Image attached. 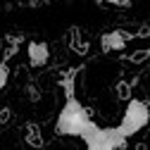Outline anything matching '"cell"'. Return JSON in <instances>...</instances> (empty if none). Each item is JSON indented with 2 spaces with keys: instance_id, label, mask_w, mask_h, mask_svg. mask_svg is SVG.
Wrapping results in <instances>:
<instances>
[{
  "instance_id": "cell-1",
  "label": "cell",
  "mask_w": 150,
  "mask_h": 150,
  "mask_svg": "<svg viewBox=\"0 0 150 150\" xmlns=\"http://www.w3.org/2000/svg\"><path fill=\"white\" fill-rule=\"evenodd\" d=\"M100 126L91 119V112L76 100V96H67L57 122H55V134L57 136H79L83 141H88L93 134H96Z\"/></svg>"
},
{
  "instance_id": "cell-2",
  "label": "cell",
  "mask_w": 150,
  "mask_h": 150,
  "mask_svg": "<svg viewBox=\"0 0 150 150\" xmlns=\"http://www.w3.org/2000/svg\"><path fill=\"white\" fill-rule=\"evenodd\" d=\"M150 122V107L145 100H136V98H131L126 110H124V117H122V124L119 129L124 131L126 136H134L138 134L141 129H145Z\"/></svg>"
},
{
  "instance_id": "cell-3",
  "label": "cell",
  "mask_w": 150,
  "mask_h": 150,
  "mask_svg": "<svg viewBox=\"0 0 150 150\" xmlns=\"http://www.w3.org/2000/svg\"><path fill=\"white\" fill-rule=\"evenodd\" d=\"M126 138L129 136L119 126H115V129H103L100 126L86 141V145H88V150H122V148H126Z\"/></svg>"
},
{
  "instance_id": "cell-4",
  "label": "cell",
  "mask_w": 150,
  "mask_h": 150,
  "mask_svg": "<svg viewBox=\"0 0 150 150\" xmlns=\"http://www.w3.org/2000/svg\"><path fill=\"white\" fill-rule=\"evenodd\" d=\"M143 33H148V31H138V33H134V31H124V29L107 31V33L100 36V48H103V52H117V50H124L129 41H134L136 36H143Z\"/></svg>"
},
{
  "instance_id": "cell-5",
  "label": "cell",
  "mask_w": 150,
  "mask_h": 150,
  "mask_svg": "<svg viewBox=\"0 0 150 150\" xmlns=\"http://www.w3.org/2000/svg\"><path fill=\"white\" fill-rule=\"evenodd\" d=\"M50 60V48L43 41H31L29 43V64L31 67H43Z\"/></svg>"
},
{
  "instance_id": "cell-6",
  "label": "cell",
  "mask_w": 150,
  "mask_h": 150,
  "mask_svg": "<svg viewBox=\"0 0 150 150\" xmlns=\"http://www.w3.org/2000/svg\"><path fill=\"white\" fill-rule=\"evenodd\" d=\"M69 48L76 52V55H86L88 52V38H83V33H81V29L79 26H71L69 29Z\"/></svg>"
},
{
  "instance_id": "cell-7",
  "label": "cell",
  "mask_w": 150,
  "mask_h": 150,
  "mask_svg": "<svg viewBox=\"0 0 150 150\" xmlns=\"http://www.w3.org/2000/svg\"><path fill=\"white\" fill-rule=\"evenodd\" d=\"M24 141L31 148H43V136H41L38 124H26L24 126Z\"/></svg>"
},
{
  "instance_id": "cell-8",
  "label": "cell",
  "mask_w": 150,
  "mask_h": 150,
  "mask_svg": "<svg viewBox=\"0 0 150 150\" xmlns=\"http://www.w3.org/2000/svg\"><path fill=\"white\" fill-rule=\"evenodd\" d=\"M7 81H10V67H7V62L3 60V62H0V91L7 86Z\"/></svg>"
},
{
  "instance_id": "cell-9",
  "label": "cell",
  "mask_w": 150,
  "mask_h": 150,
  "mask_svg": "<svg viewBox=\"0 0 150 150\" xmlns=\"http://www.w3.org/2000/svg\"><path fill=\"white\" fill-rule=\"evenodd\" d=\"M117 93H119V98H122V100H131V86H129V83L119 81V86H117Z\"/></svg>"
},
{
  "instance_id": "cell-10",
  "label": "cell",
  "mask_w": 150,
  "mask_h": 150,
  "mask_svg": "<svg viewBox=\"0 0 150 150\" xmlns=\"http://www.w3.org/2000/svg\"><path fill=\"white\" fill-rule=\"evenodd\" d=\"M22 5H26V7H41V5H45V0H22Z\"/></svg>"
},
{
  "instance_id": "cell-11",
  "label": "cell",
  "mask_w": 150,
  "mask_h": 150,
  "mask_svg": "<svg viewBox=\"0 0 150 150\" xmlns=\"http://www.w3.org/2000/svg\"><path fill=\"white\" fill-rule=\"evenodd\" d=\"M10 117H12V112H10L7 107H0V124H5Z\"/></svg>"
},
{
  "instance_id": "cell-12",
  "label": "cell",
  "mask_w": 150,
  "mask_h": 150,
  "mask_svg": "<svg viewBox=\"0 0 150 150\" xmlns=\"http://www.w3.org/2000/svg\"><path fill=\"white\" fill-rule=\"evenodd\" d=\"M98 3H103V5H105V3H107V5H126L129 0H98Z\"/></svg>"
},
{
  "instance_id": "cell-13",
  "label": "cell",
  "mask_w": 150,
  "mask_h": 150,
  "mask_svg": "<svg viewBox=\"0 0 150 150\" xmlns=\"http://www.w3.org/2000/svg\"><path fill=\"white\" fill-rule=\"evenodd\" d=\"M138 150H148V148H145V145H138Z\"/></svg>"
}]
</instances>
